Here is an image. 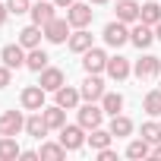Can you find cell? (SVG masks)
Here are the masks:
<instances>
[{
    "instance_id": "15",
    "label": "cell",
    "mask_w": 161,
    "mask_h": 161,
    "mask_svg": "<svg viewBox=\"0 0 161 161\" xmlns=\"http://www.w3.org/2000/svg\"><path fill=\"white\" fill-rule=\"evenodd\" d=\"M0 57H3V63L10 66V69H19V66H25V47L16 41V44H7L3 51H0Z\"/></svg>"
},
{
    "instance_id": "4",
    "label": "cell",
    "mask_w": 161,
    "mask_h": 161,
    "mask_svg": "<svg viewBox=\"0 0 161 161\" xmlns=\"http://www.w3.org/2000/svg\"><path fill=\"white\" fill-rule=\"evenodd\" d=\"M92 16H95L92 3H73V7H66V19H69L73 29H86L92 22Z\"/></svg>"
},
{
    "instance_id": "16",
    "label": "cell",
    "mask_w": 161,
    "mask_h": 161,
    "mask_svg": "<svg viewBox=\"0 0 161 161\" xmlns=\"http://www.w3.org/2000/svg\"><path fill=\"white\" fill-rule=\"evenodd\" d=\"M54 95H57V104H60V108H66V111L79 108V98H82V92H79V89H69V86H60Z\"/></svg>"
},
{
    "instance_id": "10",
    "label": "cell",
    "mask_w": 161,
    "mask_h": 161,
    "mask_svg": "<svg viewBox=\"0 0 161 161\" xmlns=\"http://www.w3.org/2000/svg\"><path fill=\"white\" fill-rule=\"evenodd\" d=\"M38 76H41L38 86H41L44 92H57L60 86H66V76H63V69H57V66H44Z\"/></svg>"
},
{
    "instance_id": "26",
    "label": "cell",
    "mask_w": 161,
    "mask_h": 161,
    "mask_svg": "<svg viewBox=\"0 0 161 161\" xmlns=\"http://www.w3.org/2000/svg\"><path fill=\"white\" fill-rule=\"evenodd\" d=\"M38 155H41L44 161H63V158H66V148H63V142H44Z\"/></svg>"
},
{
    "instance_id": "1",
    "label": "cell",
    "mask_w": 161,
    "mask_h": 161,
    "mask_svg": "<svg viewBox=\"0 0 161 161\" xmlns=\"http://www.w3.org/2000/svg\"><path fill=\"white\" fill-rule=\"evenodd\" d=\"M60 142L66 152H79L86 145V126L82 123H63L60 126Z\"/></svg>"
},
{
    "instance_id": "18",
    "label": "cell",
    "mask_w": 161,
    "mask_h": 161,
    "mask_svg": "<svg viewBox=\"0 0 161 161\" xmlns=\"http://www.w3.org/2000/svg\"><path fill=\"white\" fill-rule=\"evenodd\" d=\"M47 130H51V126L44 123V114H41V111H35V114L25 120V133H29L32 139H44V136H47Z\"/></svg>"
},
{
    "instance_id": "19",
    "label": "cell",
    "mask_w": 161,
    "mask_h": 161,
    "mask_svg": "<svg viewBox=\"0 0 161 161\" xmlns=\"http://www.w3.org/2000/svg\"><path fill=\"white\" fill-rule=\"evenodd\" d=\"M66 44H69V51H73V54H86V51L92 47V35H89L86 29H76V32L66 38Z\"/></svg>"
},
{
    "instance_id": "42",
    "label": "cell",
    "mask_w": 161,
    "mask_h": 161,
    "mask_svg": "<svg viewBox=\"0 0 161 161\" xmlns=\"http://www.w3.org/2000/svg\"><path fill=\"white\" fill-rule=\"evenodd\" d=\"M0 136H3V133H0Z\"/></svg>"
},
{
    "instance_id": "29",
    "label": "cell",
    "mask_w": 161,
    "mask_h": 161,
    "mask_svg": "<svg viewBox=\"0 0 161 161\" xmlns=\"http://www.w3.org/2000/svg\"><path fill=\"white\" fill-rule=\"evenodd\" d=\"M111 139H114V133H111V130H101V126H95V130H92V136H89L92 148H108V145H111Z\"/></svg>"
},
{
    "instance_id": "6",
    "label": "cell",
    "mask_w": 161,
    "mask_h": 161,
    "mask_svg": "<svg viewBox=\"0 0 161 161\" xmlns=\"http://www.w3.org/2000/svg\"><path fill=\"white\" fill-rule=\"evenodd\" d=\"M133 73H136V79H155V76L161 73V57H155V54L139 57L136 66H133Z\"/></svg>"
},
{
    "instance_id": "31",
    "label": "cell",
    "mask_w": 161,
    "mask_h": 161,
    "mask_svg": "<svg viewBox=\"0 0 161 161\" xmlns=\"http://www.w3.org/2000/svg\"><path fill=\"white\" fill-rule=\"evenodd\" d=\"M142 139H148L152 145L161 142V123H142Z\"/></svg>"
},
{
    "instance_id": "12",
    "label": "cell",
    "mask_w": 161,
    "mask_h": 161,
    "mask_svg": "<svg viewBox=\"0 0 161 161\" xmlns=\"http://www.w3.org/2000/svg\"><path fill=\"white\" fill-rule=\"evenodd\" d=\"M104 73L114 79V82H123V79L133 73V66H130V60H126V57H120V54H117V57H108V66H104Z\"/></svg>"
},
{
    "instance_id": "20",
    "label": "cell",
    "mask_w": 161,
    "mask_h": 161,
    "mask_svg": "<svg viewBox=\"0 0 161 161\" xmlns=\"http://www.w3.org/2000/svg\"><path fill=\"white\" fill-rule=\"evenodd\" d=\"M139 3L136 0H117V19H123V22H139Z\"/></svg>"
},
{
    "instance_id": "36",
    "label": "cell",
    "mask_w": 161,
    "mask_h": 161,
    "mask_svg": "<svg viewBox=\"0 0 161 161\" xmlns=\"http://www.w3.org/2000/svg\"><path fill=\"white\" fill-rule=\"evenodd\" d=\"M7 16H10V10H7V3H0V25L7 22Z\"/></svg>"
},
{
    "instance_id": "30",
    "label": "cell",
    "mask_w": 161,
    "mask_h": 161,
    "mask_svg": "<svg viewBox=\"0 0 161 161\" xmlns=\"http://www.w3.org/2000/svg\"><path fill=\"white\" fill-rule=\"evenodd\" d=\"M142 108H145V114L161 117V89H158V92H148V95H145V101H142Z\"/></svg>"
},
{
    "instance_id": "37",
    "label": "cell",
    "mask_w": 161,
    "mask_h": 161,
    "mask_svg": "<svg viewBox=\"0 0 161 161\" xmlns=\"http://www.w3.org/2000/svg\"><path fill=\"white\" fill-rule=\"evenodd\" d=\"M54 3H57L60 10H66V7H73V3H76V0H54Z\"/></svg>"
},
{
    "instance_id": "40",
    "label": "cell",
    "mask_w": 161,
    "mask_h": 161,
    "mask_svg": "<svg viewBox=\"0 0 161 161\" xmlns=\"http://www.w3.org/2000/svg\"><path fill=\"white\" fill-rule=\"evenodd\" d=\"M89 3H108V0H89Z\"/></svg>"
},
{
    "instance_id": "35",
    "label": "cell",
    "mask_w": 161,
    "mask_h": 161,
    "mask_svg": "<svg viewBox=\"0 0 161 161\" xmlns=\"http://www.w3.org/2000/svg\"><path fill=\"white\" fill-rule=\"evenodd\" d=\"M19 158H22V161H38L41 155H38V152H19Z\"/></svg>"
},
{
    "instance_id": "17",
    "label": "cell",
    "mask_w": 161,
    "mask_h": 161,
    "mask_svg": "<svg viewBox=\"0 0 161 161\" xmlns=\"http://www.w3.org/2000/svg\"><path fill=\"white\" fill-rule=\"evenodd\" d=\"M41 35H44V29L32 22V25H25V29L19 32V44H22L25 51H32V47H38V44H41Z\"/></svg>"
},
{
    "instance_id": "14",
    "label": "cell",
    "mask_w": 161,
    "mask_h": 161,
    "mask_svg": "<svg viewBox=\"0 0 161 161\" xmlns=\"http://www.w3.org/2000/svg\"><path fill=\"white\" fill-rule=\"evenodd\" d=\"M19 101H22L25 111H41L44 108V89L41 86H29V89H22Z\"/></svg>"
},
{
    "instance_id": "13",
    "label": "cell",
    "mask_w": 161,
    "mask_h": 161,
    "mask_svg": "<svg viewBox=\"0 0 161 161\" xmlns=\"http://www.w3.org/2000/svg\"><path fill=\"white\" fill-rule=\"evenodd\" d=\"M79 92H82L86 101H101V95H104V82H101V76H98V73H89Z\"/></svg>"
},
{
    "instance_id": "41",
    "label": "cell",
    "mask_w": 161,
    "mask_h": 161,
    "mask_svg": "<svg viewBox=\"0 0 161 161\" xmlns=\"http://www.w3.org/2000/svg\"><path fill=\"white\" fill-rule=\"evenodd\" d=\"M32 3H38V0H32Z\"/></svg>"
},
{
    "instance_id": "7",
    "label": "cell",
    "mask_w": 161,
    "mask_h": 161,
    "mask_svg": "<svg viewBox=\"0 0 161 161\" xmlns=\"http://www.w3.org/2000/svg\"><path fill=\"white\" fill-rule=\"evenodd\" d=\"M130 41H133L139 51H145V47L155 41V25H148V22H142V19H139V22L130 29Z\"/></svg>"
},
{
    "instance_id": "33",
    "label": "cell",
    "mask_w": 161,
    "mask_h": 161,
    "mask_svg": "<svg viewBox=\"0 0 161 161\" xmlns=\"http://www.w3.org/2000/svg\"><path fill=\"white\" fill-rule=\"evenodd\" d=\"M10 79H13V69L3 63V66H0V89H7V86H10Z\"/></svg>"
},
{
    "instance_id": "9",
    "label": "cell",
    "mask_w": 161,
    "mask_h": 161,
    "mask_svg": "<svg viewBox=\"0 0 161 161\" xmlns=\"http://www.w3.org/2000/svg\"><path fill=\"white\" fill-rule=\"evenodd\" d=\"M82 66H86V73H104V66H108V54L101 51V47H89L86 54H82Z\"/></svg>"
},
{
    "instance_id": "28",
    "label": "cell",
    "mask_w": 161,
    "mask_h": 161,
    "mask_svg": "<svg viewBox=\"0 0 161 161\" xmlns=\"http://www.w3.org/2000/svg\"><path fill=\"white\" fill-rule=\"evenodd\" d=\"M139 19H142V22H148V25H158V22H161V7L155 3V0L142 3V10H139Z\"/></svg>"
},
{
    "instance_id": "23",
    "label": "cell",
    "mask_w": 161,
    "mask_h": 161,
    "mask_svg": "<svg viewBox=\"0 0 161 161\" xmlns=\"http://www.w3.org/2000/svg\"><path fill=\"white\" fill-rule=\"evenodd\" d=\"M101 108H104V114H111V117L120 114V111H123V95H120V92H104V95H101Z\"/></svg>"
},
{
    "instance_id": "21",
    "label": "cell",
    "mask_w": 161,
    "mask_h": 161,
    "mask_svg": "<svg viewBox=\"0 0 161 161\" xmlns=\"http://www.w3.org/2000/svg\"><path fill=\"white\" fill-rule=\"evenodd\" d=\"M41 114H44V123H47L51 130H60V126L66 123V108H60V104H54V108H41Z\"/></svg>"
},
{
    "instance_id": "34",
    "label": "cell",
    "mask_w": 161,
    "mask_h": 161,
    "mask_svg": "<svg viewBox=\"0 0 161 161\" xmlns=\"http://www.w3.org/2000/svg\"><path fill=\"white\" fill-rule=\"evenodd\" d=\"M98 158H101V161H117V152L108 145V148H98Z\"/></svg>"
},
{
    "instance_id": "24",
    "label": "cell",
    "mask_w": 161,
    "mask_h": 161,
    "mask_svg": "<svg viewBox=\"0 0 161 161\" xmlns=\"http://www.w3.org/2000/svg\"><path fill=\"white\" fill-rule=\"evenodd\" d=\"M19 145H16V136H0V161H13L19 158Z\"/></svg>"
},
{
    "instance_id": "8",
    "label": "cell",
    "mask_w": 161,
    "mask_h": 161,
    "mask_svg": "<svg viewBox=\"0 0 161 161\" xmlns=\"http://www.w3.org/2000/svg\"><path fill=\"white\" fill-rule=\"evenodd\" d=\"M25 130V117L19 111H3V117H0V133L3 136H19Z\"/></svg>"
},
{
    "instance_id": "25",
    "label": "cell",
    "mask_w": 161,
    "mask_h": 161,
    "mask_svg": "<svg viewBox=\"0 0 161 161\" xmlns=\"http://www.w3.org/2000/svg\"><path fill=\"white\" fill-rule=\"evenodd\" d=\"M111 133H114V139L130 136V133H133V120L123 117V114H114V117H111Z\"/></svg>"
},
{
    "instance_id": "11",
    "label": "cell",
    "mask_w": 161,
    "mask_h": 161,
    "mask_svg": "<svg viewBox=\"0 0 161 161\" xmlns=\"http://www.w3.org/2000/svg\"><path fill=\"white\" fill-rule=\"evenodd\" d=\"M54 10H57L54 0H38V3H32V10H29V13H32V22H35V25H47V22L57 16Z\"/></svg>"
},
{
    "instance_id": "5",
    "label": "cell",
    "mask_w": 161,
    "mask_h": 161,
    "mask_svg": "<svg viewBox=\"0 0 161 161\" xmlns=\"http://www.w3.org/2000/svg\"><path fill=\"white\" fill-rule=\"evenodd\" d=\"M101 120H104V108H101V104H95V101H86L82 108H79V123H82L86 130H95V126H101Z\"/></svg>"
},
{
    "instance_id": "27",
    "label": "cell",
    "mask_w": 161,
    "mask_h": 161,
    "mask_svg": "<svg viewBox=\"0 0 161 161\" xmlns=\"http://www.w3.org/2000/svg\"><path fill=\"white\" fill-rule=\"evenodd\" d=\"M148 155H152V142L148 139H133L126 145V158H136L139 161V158H148Z\"/></svg>"
},
{
    "instance_id": "38",
    "label": "cell",
    "mask_w": 161,
    "mask_h": 161,
    "mask_svg": "<svg viewBox=\"0 0 161 161\" xmlns=\"http://www.w3.org/2000/svg\"><path fill=\"white\" fill-rule=\"evenodd\" d=\"M152 158H158V161H161V142H155V148H152Z\"/></svg>"
},
{
    "instance_id": "22",
    "label": "cell",
    "mask_w": 161,
    "mask_h": 161,
    "mask_svg": "<svg viewBox=\"0 0 161 161\" xmlns=\"http://www.w3.org/2000/svg\"><path fill=\"white\" fill-rule=\"evenodd\" d=\"M47 60H51V57H47V54H44L41 47H32V51L25 54V66H29L32 73H41V69L47 66Z\"/></svg>"
},
{
    "instance_id": "39",
    "label": "cell",
    "mask_w": 161,
    "mask_h": 161,
    "mask_svg": "<svg viewBox=\"0 0 161 161\" xmlns=\"http://www.w3.org/2000/svg\"><path fill=\"white\" fill-rule=\"evenodd\" d=\"M155 38H158V41H161V22H158V25H155Z\"/></svg>"
},
{
    "instance_id": "3",
    "label": "cell",
    "mask_w": 161,
    "mask_h": 161,
    "mask_svg": "<svg viewBox=\"0 0 161 161\" xmlns=\"http://www.w3.org/2000/svg\"><path fill=\"white\" fill-rule=\"evenodd\" d=\"M130 41V29H126V22L123 19H117V22H108L104 25V44H111V47H123Z\"/></svg>"
},
{
    "instance_id": "2",
    "label": "cell",
    "mask_w": 161,
    "mask_h": 161,
    "mask_svg": "<svg viewBox=\"0 0 161 161\" xmlns=\"http://www.w3.org/2000/svg\"><path fill=\"white\" fill-rule=\"evenodd\" d=\"M41 29H44V38H47L51 44H63V41L69 38V29H73V25H69V19H57V16H54V19H51L47 25H41Z\"/></svg>"
},
{
    "instance_id": "32",
    "label": "cell",
    "mask_w": 161,
    "mask_h": 161,
    "mask_svg": "<svg viewBox=\"0 0 161 161\" xmlns=\"http://www.w3.org/2000/svg\"><path fill=\"white\" fill-rule=\"evenodd\" d=\"M7 10H10V13H16V16H22V13H29V10H32V0H7Z\"/></svg>"
}]
</instances>
